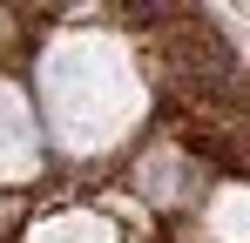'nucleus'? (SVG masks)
Returning <instances> with one entry per match:
<instances>
[{
	"instance_id": "1",
	"label": "nucleus",
	"mask_w": 250,
	"mask_h": 243,
	"mask_svg": "<svg viewBox=\"0 0 250 243\" xmlns=\"http://www.w3.org/2000/svg\"><path fill=\"white\" fill-rule=\"evenodd\" d=\"M34 169V128H27V108L14 88H0V176H21Z\"/></svg>"
}]
</instances>
